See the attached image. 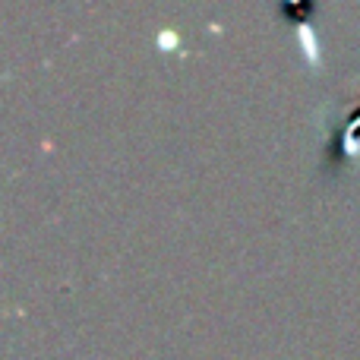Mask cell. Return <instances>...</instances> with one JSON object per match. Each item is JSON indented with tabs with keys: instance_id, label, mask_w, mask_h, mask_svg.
<instances>
[{
	"instance_id": "6da1fadb",
	"label": "cell",
	"mask_w": 360,
	"mask_h": 360,
	"mask_svg": "<svg viewBox=\"0 0 360 360\" xmlns=\"http://www.w3.org/2000/svg\"><path fill=\"white\" fill-rule=\"evenodd\" d=\"M300 41H307V54H310V57L319 54L316 38H313V29H310V25H300Z\"/></svg>"
}]
</instances>
